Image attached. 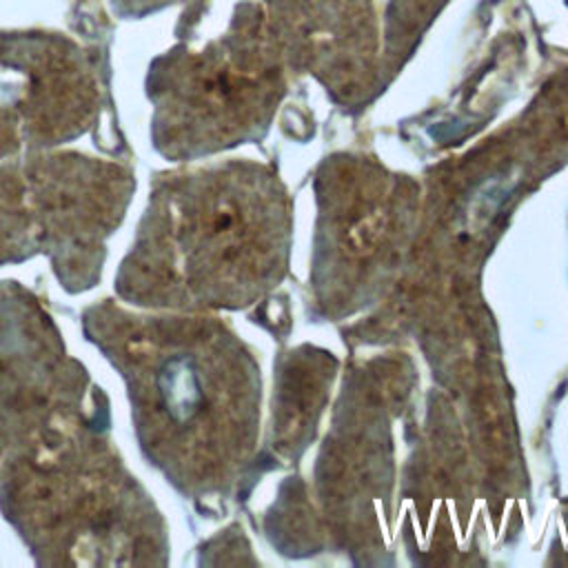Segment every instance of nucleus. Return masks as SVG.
Instances as JSON below:
<instances>
[{
  "label": "nucleus",
  "instance_id": "1",
  "mask_svg": "<svg viewBox=\"0 0 568 568\" xmlns=\"http://www.w3.org/2000/svg\"><path fill=\"white\" fill-rule=\"evenodd\" d=\"M82 328L126 386L146 462L186 497L224 490L253 417L251 373L233 335L206 317L138 313L113 300L87 306Z\"/></svg>",
  "mask_w": 568,
  "mask_h": 568
},
{
  "label": "nucleus",
  "instance_id": "2",
  "mask_svg": "<svg viewBox=\"0 0 568 568\" xmlns=\"http://www.w3.org/2000/svg\"><path fill=\"white\" fill-rule=\"evenodd\" d=\"M0 513L38 566H162L166 528L109 439V402L51 417L0 462Z\"/></svg>",
  "mask_w": 568,
  "mask_h": 568
},
{
  "label": "nucleus",
  "instance_id": "3",
  "mask_svg": "<svg viewBox=\"0 0 568 568\" xmlns=\"http://www.w3.org/2000/svg\"><path fill=\"white\" fill-rule=\"evenodd\" d=\"M264 242V200L248 171L155 175L115 293L146 311L242 304L262 277Z\"/></svg>",
  "mask_w": 568,
  "mask_h": 568
},
{
  "label": "nucleus",
  "instance_id": "4",
  "mask_svg": "<svg viewBox=\"0 0 568 568\" xmlns=\"http://www.w3.org/2000/svg\"><path fill=\"white\" fill-rule=\"evenodd\" d=\"M133 191L131 169L118 162L71 151L9 158L0 164V266L44 255L64 291L93 288Z\"/></svg>",
  "mask_w": 568,
  "mask_h": 568
},
{
  "label": "nucleus",
  "instance_id": "5",
  "mask_svg": "<svg viewBox=\"0 0 568 568\" xmlns=\"http://www.w3.org/2000/svg\"><path fill=\"white\" fill-rule=\"evenodd\" d=\"M89 55L62 36L0 33V160L75 140L100 120Z\"/></svg>",
  "mask_w": 568,
  "mask_h": 568
},
{
  "label": "nucleus",
  "instance_id": "6",
  "mask_svg": "<svg viewBox=\"0 0 568 568\" xmlns=\"http://www.w3.org/2000/svg\"><path fill=\"white\" fill-rule=\"evenodd\" d=\"M87 368L69 355L64 339L33 291L0 284V462L62 410L93 395Z\"/></svg>",
  "mask_w": 568,
  "mask_h": 568
},
{
  "label": "nucleus",
  "instance_id": "7",
  "mask_svg": "<svg viewBox=\"0 0 568 568\" xmlns=\"http://www.w3.org/2000/svg\"><path fill=\"white\" fill-rule=\"evenodd\" d=\"M120 2V0H118ZM124 2V0H122ZM162 2H171V0H126V7H135L138 11H146V9H151V7H158V4H162Z\"/></svg>",
  "mask_w": 568,
  "mask_h": 568
}]
</instances>
